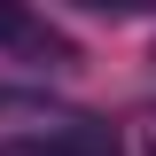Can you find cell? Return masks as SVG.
<instances>
[{"label":"cell","instance_id":"cell-2","mask_svg":"<svg viewBox=\"0 0 156 156\" xmlns=\"http://www.w3.org/2000/svg\"><path fill=\"white\" fill-rule=\"evenodd\" d=\"M0 47L23 55V62H39V70H62V62H70V39H62L47 16L16 8V0H0Z\"/></svg>","mask_w":156,"mask_h":156},{"label":"cell","instance_id":"cell-4","mask_svg":"<svg viewBox=\"0 0 156 156\" xmlns=\"http://www.w3.org/2000/svg\"><path fill=\"white\" fill-rule=\"evenodd\" d=\"M148 156H156V140H148Z\"/></svg>","mask_w":156,"mask_h":156},{"label":"cell","instance_id":"cell-1","mask_svg":"<svg viewBox=\"0 0 156 156\" xmlns=\"http://www.w3.org/2000/svg\"><path fill=\"white\" fill-rule=\"evenodd\" d=\"M0 156H125L117 148V125H94V117H62L31 140H0Z\"/></svg>","mask_w":156,"mask_h":156},{"label":"cell","instance_id":"cell-3","mask_svg":"<svg viewBox=\"0 0 156 156\" xmlns=\"http://www.w3.org/2000/svg\"><path fill=\"white\" fill-rule=\"evenodd\" d=\"M8 101H16V86H8V78H0V109H8Z\"/></svg>","mask_w":156,"mask_h":156}]
</instances>
